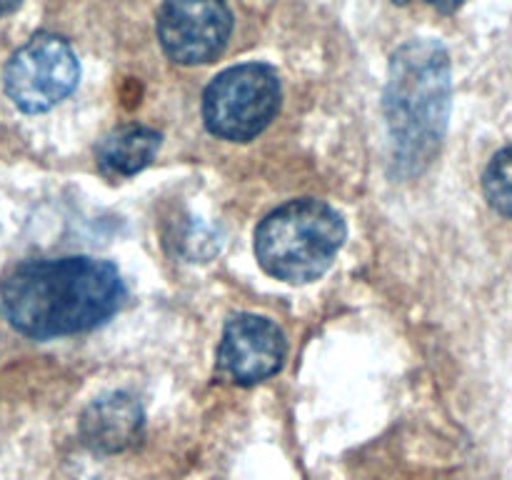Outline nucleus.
Masks as SVG:
<instances>
[{"instance_id": "nucleus-4", "label": "nucleus", "mask_w": 512, "mask_h": 480, "mask_svg": "<svg viewBox=\"0 0 512 480\" xmlns=\"http://www.w3.org/2000/svg\"><path fill=\"white\" fill-rule=\"evenodd\" d=\"M280 110V78L270 65L243 63L223 70L203 95V118L213 135L248 143Z\"/></svg>"}, {"instance_id": "nucleus-5", "label": "nucleus", "mask_w": 512, "mask_h": 480, "mask_svg": "<svg viewBox=\"0 0 512 480\" xmlns=\"http://www.w3.org/2000/svg\"><path fill=\"white\" fill-rule=\"evenodd\" d=\"M80 78V65L68 40L53 33L30 38L5 65V93L23 113H45L68 98Z\"/></svg>"}, {"instance_id": "nucleus-3", "label": "nucleus", "mask_w": 512, "mask_h": 480, "mask_svg": "<svg viewBox=\"0 0 512 480\" xmlns=\"http://www.w3.org/2000/svg\"><path fill=\"white\" fill-rule=\"evenodd\" d=\"M345 240V220L333 205L315 198L290 200L255 230L260 268L285 283L303 285L320 278Z\"/></svg>"}, {"instance_id": "nucleus-1", "label": "nucleus", "mask_w": 512, "mask_h": 480, "mask_svg": "<svg viewBox=\"0 0 512 480\" xmlns=\"http://www.w3.org/2000/svg\"><path fill=\"white\" fill-rule=\"evenodd\" d=\"M125 285L110 260L68 255L28 260L0 285V305L18 333L48 340L93 330L123 305Z\"/></svg>"}, {"instance_id": "nucleus-13", "label": "nucleus", "mask_w": 512, "mask_h": 480, "mask_svg": "<svg viewBox=\"0 0 512 480\" xmlns=\"http://www.w3.org/2000/svg\"><path fill=\"white\" fill-rule=\"evenodd\" d=\"M395 3H408V0H395Z\"/></svg>"}, {"instance_id": "nucleus-11", "label": "nucleus", "mask_w": 512, "mask_h": 480, "mask_svg": "<svg viewBox=\"0 0 512 480\" xmlns=\"http://www.w3.org/2000/svg\"><path fill=\"white\" fill-rule=\"evenodd\" d=\"M428 3L433 5V8H438L440 13H455V10L463 8L468 0H428Z\"/></svg>"}, {"instance_id": "nucleus-2", "label": "nucleus", "mask_w": 512, "mask_h": 480, "mask_svg": "<svg viewBox=\"0 0 512 480\" xmlns=\"http://www.w3.org/2000/svg\"><path fill=\"white\" fill-rule=\"evenodd\" d=\"M450 90V58L438 40H408L395 50L383 110L400 178L425 173L438 158L450 120Z\"/></svg>"}, {"instance_id": "nucleus-12", "label": "nucleus", "mask_w": 512, "mask_h": 480, "mask_svg": "<svg viewBox=\"0 0 512 480\" xmlns=\"http://www.w3.org/2000/svg\"><path fill=\"white\" fill-rule=\"evenodd\" d=\"M20 3H23V0H0V15H8V13H13V10L18 8Z\"/></svg>"}, {"instance_id": "nucleus-8", "label": "nucleus", "mask_w": 512, "mask_h": 480, "mask_svg": "<svg viewBox=\"0 0 512 480\" xmlns=\"http://www.w3.org/2000/svg\"><path fill=\"white\" fill-rule=\"evenodd\" d=\"M143 408L128 393H108L95 398L80 418L85 445L98 453H120L138 443L143 433Z\"/></svg>"}, {"instance_id": "nucleus-6", "label": "nucleus", "mask_w": 512, "mask_h": 480, "mask_svg": "<svg viewBox=\"0 0 512 480\" xmlns=\"http://www.w3.org/2000/svg\"><path fill=\"white\" fill-rule=\"evenodd\" d=\"M233 33L225 0H165L158 10V38L168 58L203 65L218 58Z\"/></svg>"}, {"instance_id": "nucleus-10", "label": "nucleus", "mask_w": 512, "mask_h": 480, "mask_svg": "<svg viewBox=\"0 0 512 480\" xmlns=\"http://www.w3.org/2000/svg\"><path fill=\"white\" fill-rule=\"evenodd\" d=\"M483 188L488 203L498 210L500 215L512 220V145L500 150L490 160L488 170L483 175Z\"/></svg>"}, {"instance_id": "nucleus-7", "label": "nucleus", "mask_w": 512, "mask_h": 480, "mask_svg": "<svg viewBox=\"0 0 512 480\" xmlns=\"http://www.w3.org/2000/svg\"><path fill=\"white\" fill-rule=\"evenodd\" d=\"M288 343L278 325L263 315H238L223 330L218 368L238 385H255L283 368Z\"/></svg>"}, {"instance_id": "nucleus-9", "label": "nucleus", "mask_w": 512, "mask_h": 480, "mask_svg": "<svg viewBox=\"0 0 512 480\" xmlns=\"http://www.w3.org/2000/svg\"><path fill=\"white\" fill-rule=\"evenodd\" d=\"M160 148V133L148 125H123L100 140L95 158L108 178H130L148 168Z\"/></svg>"}]
</instances>
